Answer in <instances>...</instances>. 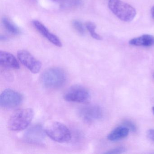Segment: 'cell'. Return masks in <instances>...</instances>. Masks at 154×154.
Listing matches in <instances>:
<instances>
[{"mask_svg": "<svg viewBox=\"0 0 154 154\" xmlns=\"http://www.w3.org/2000/svg\"><path fill=\"white\" fill-rule=\"evenodd\" d=\"M63 97L67 101L83 103L89 101L91 95L85 87L81 85H74L66 91Z\"/></svg>", "mask_w": 154, "mask_h": 154, "instance_id": "5", "label": "cell"}, {"mask_svg": "<svg viewBox=\"0 0 154 154\" xmlns=\"http://www.w3.org/2000/svg\"><path fill=\"white\" fill-rule=\"evenodd\" d=\"M130 45L136 46L150 47L154 45V36L150 35H144L130 40Z\"/></svg>", "mask_w": 154, "mask_h": 154, "instance_id": "13", "label": "cell"}, {"mask_svg": "<svg viewBox=\"0 0 154 154\" xmlns=\"http://www.w3.org/2000/svg\"><path fill=\"white\" fill-rule=\"evenodd\" d=\"M34 115V110L30 108L17 111L9 119V128L13 131H20L25 129L30 125Z\"/></svg>", "mask_w": 154, "mask_h": 154, "instance_id": "1", "label": "cell"}, {"mask_svg": "<svg viewBox=\"0 0 154 154\" xmlns=\"http://www.w3.org/2000/svg\"><path fill=\"white\" fill-rule=\"evenodd\" d=\"M129 131V129L126 126H120L111 131L107 138L111 141H118L126 137L128 135Z\"/></svg>", "mask_w": 154, "mask_h": 154, "instance_id": "12", "label": "cell"}, {"mask_svg": "<svg viewBox=\"0 0 154 154\" xmlns=\"http://www.w3.org/2000/svg\"><path fill=\"white\" fill-rule=\"evenodd\" d=\"M147 135L149 138L154 143V129H150L148 131Z\"/></svg>", "mask_w": 154, "mask_h": 154, "instance_id": "20", "label": "cell"}, {"mask_svg": "<svg viewBox=\"0 0 154 154\" xmlns=\"http://www.w3.org/2000/svg\"><path fill=\"white\" fill-rule=\"evenodd\" d=\"M80 115L84 120L88 122L93 121L102 117V111L99 106L91 105L81 109L80 111Z\"/></svg>", "mask_w": 154, "mask_h": 154, "instance_id": "10", "label": "cell"}, {"mask_svg": "<svg viewBox=\"0 0 154 154\" xmlns=\"http://www.w3.org/2000/svg\"><path fill=\"white\" fill-rule=\"evenodd\" d=\"M22 100L20 93L11 89H6L0 96V105L5 109H13L20 105Z\"/></svg>", "mask_w": 154, "mask_h": 154, "instance_id": "6", "label": "cell"}, {"mask_svg": "<svg viewBox=\"0 0 154 154\" xmlns=\"http://www.w3.org/2000/svg\"><path fill=\"white\" fill-rule=\"evenodd\" d=\"M72 25L74 29L77 31V33L82 36L85 35V28L82 23L78 20H74L72 22Z\"/></svg>", "mask_w": 154, "mask_h": 154, "instance_id": "17", "label": "cell"}, {"mask_svg": "<svg viewBox=\"0 0 154 154\" xmlns=\"http://www.w3.org/2000/svg\"><path fill=\"white\" fill-rule=\"evenodd\" d=\"M124 126H126L127 128H128L130 131H134V132L136 131V130H137V128H136L135 124L133 122L129 121H126L124 122Z\"/></svg>", "mask_w": 154, "mask_h": 154, "instance_id": "19", "label": "cell"}, {"mask_svg": "<svg viewBox=\"0 0 154 154\" xmlns=\"http://www.w3.org/2000/svg\"><path fill=\"white\" fill-rule=\"evenodd\" d=\"M45 131L50 138L60 143L68 142L72 138L71 131L69 129L61 122H53L48 125Z\"/></svg>", "mask_w": 154, "mask_h": 154, "instance_id": "4", "label": "cell"}, {"mask_svg": "<svg viewBox=\"0 0 154 154\" xmlns=\"http://www.w3.org/2000/svg\"><path fill=\"white\" fill-rule=\"evenodd\" d=\"M52 2H54V3H60L62 0H49Z\"/></svg>", "mask_w": 154, "mask_h": 154, "instance_id": "21", "label": "cell"}, {"mask_svg": "<svg viewBox=\"0 0 154 154\" xmlns=\"http://www.w3.org/2000/svg\"><path fill=\"white\" fill-rule=\"evenodd\" d=\"M108 6L113 14L124 22H131L136 17L135 8L120 0H109Z\"/></svg>", "mask_w": 154, "mask_h": 154, "instance_id": "3", "label": "cell"}, {"mask_svg": "<svg viewBox=\"0 0 154 154\" xmlns=\"http://www.w3.org/2000/svg\"><path fill=\"white\" fill-rule=\"evenodd\" d=\"M2 23L6 30L11 34L17 35L21 33L20 29L19 27L8 18L6 17L2 18Z\"/></svg>", "mask_w": 154, "mask_h": 154, "instance_id": "14", "label": "cell"}, {"mask_svg": "<svg viewBox=\"0 0 154 154\" xmlns=\"http://www.w3.org/2000/svg\"><path fill=\"white\" fill-rule=\"evenodd\" d=\"M17 57L20 63L32 73H38L41 70V62L35 58L28 51L20 50L18 52Z\"/></svg>", "mask_w": 154, "mask_h": 154, "instance_id": "7", "label": "cell"}, {"mask_svg": "<svg viewBox=\"0 0 154 154\" xmlns=\"http://www.w3.org/2000/svg\"><path fill=\"white\" fill-rule=\"evenodd\" d=\"M0 64L2 66L11 69H19V63L17 58L11 53L0 51Z\"/></svg>", "mask_w": 154, "mask_h": 154, "instance_id": "11", "label": "cell"}, {"mask_svg": "<svg viewBox=\"0 0 154 154\" xmlns=\"http://www.w3.org/2000/svg\"><path fill=\"white\" fill-rule=\"evenodd\" d=\"M32 24L38 33L45 38L50 43L58 47H62L63 44L60 39L56 35L50 32L42 23L38 20H35L32 22Z\"/></svg>", "mask_w": 154, "mask_h": 154, "instance_id": "9", "label": "cell"}, {"mask_svg": "<svg viewBox=\"0 0 154 154\" xmlns=\"http://www.w3.org/2000/svg\"><path fill=\"white\" fill-rule=\"evenodd\" d=\"M66 79L64 71L59 67H51L46 69L41 76L42 84L49 89L62 87L65 83Z\"/></svg>", "mask_w": 154, "mask_h": 154, "instance_id": "2", "label": "cell"}, {"mask_svg": "<svg viewBox=\"0 0 154 154\" xmlns=\"http://www.w3.org/2000/svg\"><path fill=\"white\" fill-rule=\"evenodd\" d=\"M1 40H7V38H6V37L1 36Z\"/></svg>", "mask_w": 154, "mask_h": 154, "instance_id": "23", "label": "cell"}, {"mask_svg": "<svg viewBox=\"0 0 154 154\" xmlns=\"http://www.w3.org/2000/svg\"><path fill=\"white\" fill-rule=\"evenodd\" d=\"M45 130L39 124L33 125L29 128L24 134L26 141L32 144H40L43 142L46 136Z\"/></svg>", "mask_w": 154, "mask_h": 154, "instance_id": "8", "label": "cell"}, {"mask_svg": "<svg viewBox=\"0 0 154 154\" xmlns=\"http://www.w3.org/2000/svg\"><path fill=\"white\" fill-rule=\"evenodd\" d=\"M152 111H153V113L154 114V107H152Z\"/></svg>", "mask_w": 154, "mask_h": 154, "instance_id": "24", "label": "cell"}, {"mask_svg": "<svg viewBox=\"0 0 154 154\" xmlns=\"http://www.w3.org/2000/svg\"><path fill=\"white\" fill-rule=\"evenodd\" d=\"M126 151V149L123 147H119L109 150L105 153V154H122L124 153Z\"/></svg>", "mask_w": 154, "mask_h": 154, "instance_id": "18", "label": "cell"}, {"mask_svg": "<svg viewBox=\"0 0 154 154\" xmlns=\"http://www.w3.org/2000/svg\"><path fill=\"white\" fill-rule=\"evenodd\" d=\"M151 15H152V17L154 18V6L152 7V8L151 10Z\"/></svg>", "mask_w": 154, "mask_h": 154, "instance_id": "22", "label": "cell"}, {"mask_svg": "<svg viewBox=\"0 0 154 154\" xmlns=\"http://www.w3.org/2000/svg\"><path fill=\"white\" fill-rule=\"evenodd\" d=\"M82 3V0H62L60 4L62 8L71 9L80 7Z\"/></svg>", "mask_w": 154, "mask_h": 154, "instance_id": "15", "label": "cell"}, {"mask_svg": "<svg viewBox=\"0 0 154 154\" xmlns=\"http://www.w3.org/2000/svg\"></svg>", "mask_w": 154, "mask_h": 154, "instance_id": "25", "label": "cell"}, {"mask_svg": "<svg viewBox=\"0 0 154 154\" xmlns=\"http://www.w3.org/2000/svg\"><path fill=\"white\" fill-rule=\"evenodd\" d=\"M85 27L93 38L97 40H102L103 38L101 36L95 32L96 26L94 23L91 22H86L85 24Z\"/></svg>", "mask_w": 154, "mask_h": 154, "instance_id": "16", "label": "cell"}]
</instances>
